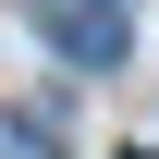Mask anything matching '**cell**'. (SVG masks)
I'll list each match as a JSON object with an SVG mask.
<instances>
[{
	"label": "cell",
	"instance_id": "1",
	"mask_svg": "<svg viewBox=\"0 0 159 159\" xmlns=\"http://www.w3.org/2000/svg\"><path fill=\"white\" fill-rule=\"evenodd\" d=\"M49 37L74 61H122V12H110V0H49Z\"/></svg>",
	"mask_w": 159,
	"mask_h": 159
}]
</instances>
